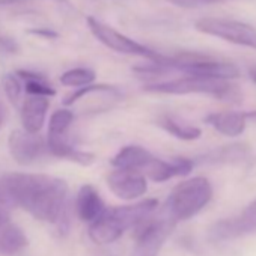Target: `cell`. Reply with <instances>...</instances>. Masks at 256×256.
<instances>
[{"mask_svg":"<svg viewBox=\"0 0 256 256\" xmlns=\"http://www.w3.org/2000/svg\"><path fill=\"white\" fill-rule=\"evenodd\" d=\"M169 2L176 6H181V8H199V6H205V5L228 2V0H169Z\"/></svg>","mask_w":256,"mask_h":256,"instance_id":"obj_24","label":"cell"},{"mask_svg":"<svg viewBox=\"0 0 256 256\" xmlns=\"http://www.w3.org/2000/svg\"><path fill=\"white\" fill-rule=\"evenodd\" d=\"M124 232L125 230L119 226V223L107 212V208L95 222L89 224L88 229L90 241L98 246H107L118 241L124 235Z\"/></svg>","mask_w":256,"mask_h":256,"instance_id":"obj_16","label":"cell"},{"mask_svg":"<svg viewBox=\"0 0 256 256\" xmlns=\"http://www.w3.org/2000/svg\"><path fill=\"white\" fill-rule=\"evenodd\" d=\"M2 124H4V108L0 106V126H2Z\"/></svg>","mask_w":256,"mask_h":256,"instance_id":"obj_27","label":"cell"},{"mask_svg":"<svg viewBox=\"0 0 256 256\" xmlns=\"http://www.w3.org/2000/svg\"><path fill=\"white\" fill-rule=\"evenodd\" d=\"M8 223H10V216H8V212L5 211L4 206H0V228H4Z\"/></svg>","mask_w":256,"mask_h":256,"instance_id":"obj_25","label":"cell"},{"mask_svg":"<svg viewBox=\"0 0 256 256\" xmlns=\"http://www.w3.org/2000/svg\"><path fill=\"white\" fill-rule=\"evenodd\" d=\"M248 74H250V78L256 83V66H252V68L248 70Z\"/></svg>","mask_w":256,"mask_h":256,"instance_id":"obj_26","label":"cell"},{"mask_svg":"<svg viewBox=\"0 0 256 256\" xmlns=\"http://www.w3.org/2000/svg\"><path fill=\"white\" fill-rule=\"evenodd\" d=\"M68 184L46 174H5L0 178V206H20L46 223L65 220Z\"/></svg>","mask_w":256,"mask_h":256,"instance_id":"obj_1","label":"cell"},{"mask_svg":"<svg viewBox=\"0 0 256 256\" xmlns=\"http://www.w3.org/2000/svg\"><path fill=\"white\" fill-rule=\"evenodd\" d=\"M48 107H50L48 98L29 95L23 101L22 110H20L23 130L32 134H40L47 119Z\"/></svg>","mask_w":256,"mask_h":256,"instance_id":"obj_11","label":"cell"},{"mask_svg":"<svg viewBox=\"0 0 256 256\" xmlns=\"http://www.w3.org/2000/svg\"><path fill=\"white\" fill-rule=\"evenodd\" d=\"M16 76L24 82V90L32 95V96H44V98H52L56 95V89L48 83V80L35 71H28V70H18Z\"/></svg>","mask_w":256,"mask_h":256,"instance_id":"obj_19","label":"cell"},{"mask_svg":"<svg viewBox=\"0 0 256 256\" xmlns=\"http://www.w3.org/2000/svg\"><path fill=\"white\" fill-rule=\"evenodd\" d=\"M156 156H152L146 148L139 145H128L124 146L110 162L114 169L122 170H133L139 174H145L150 164L154 162Z\"/></svg>","mask_w":256,"mask_h":256,"instance_id":"obj_12","label":"cell"},{"mask_svg":"<svg viewBox=\"0 0 256 256\" xmlns=\"http://www.w3.org/2000/svg\"><path fill=\"white\" fill-rule=\"evenodd\" d=\"M194 28L205 35L256 50V29L247 23L226 18H200Z\"/></svg>","mask_w":256,"mask_h":256,"instance_id":"obj_7","label":"cell"},{"mask_svg":"<svg viewBox=\"0 0 256 256\" xmlns=\"http://www.w3.org/2000/svg\"><path fill=\"white\" fill-rule=\"evenodd\" d=\"M76 211H77V217L89 224L95 222L106 211L104 200L94 186L84 184L80 187L76 198Z\"/></svg>","mask_w":256,"mask_h":256,"instance_id":"obj_13","label":"cell"},{"mask_svg":"<svg viewBox=\"0 0 256 256\" xmlns=\"http://www.w3.org/2000/svg\"><path fill=\"white\" fill-rule=\"evenodd\" d=\"M205 122L223 136L236 138L246 130L247 114L246 112H216L206 114Z\"/></svg>","mask_w":256,"mask_h":256,"instance_id":"obj_14","label":"cell"},{"mask_svg":"<svg viewBox=\"0 0 256 256\" xmlns=\"http://www.w3.org/2000/svg\"><path fill=\"white\" fill-rule=\"evenodd\" d=\"M144 90L151 94H166V95L202 94L223 101H236L240 96L238 89L229 80L205 78V77H194V76H184L174 80L148 83L144 86Z\"/></svg>","mask_w":256,"mask_h":256,"instance_id":"obj_3","label":"cell"},{"mask_svg":"<svg viewBox=\"0 0 256 256\" xmlns=\"http://www.w3.org/2000/svg\"><path fill=\"white\" fill-rule=\"evenodd\" d=\"M58 2H66V0H58Z\"/></svg>","mask_w":256,"mask_h":256,"instance_id":"obj_29","label":"cell"},{"mask_svg":"<svg viewBox=\"0 0 256 256\" xmlns=\"http://www.w3.org/2000/svg\"><path fill=\"white\" fill-rule=\"evenodd\" d=\"M4 89H5L8 100L12 104H17L20 101V96L23 92V84H22V80L16 74H6L4 77Z\"/></svg>","mask_w":256,"mask_h":256,"instance_id":"obj_23","label":"cell"},{"mask_svg":"<svg viewBox=\"0 0 256 256\" xmlns=\"http://www.w3.org/2000/svg\"><path fill=\"white\" fill-rule=\"evenodd\" d=\"M28 244V235L20 226L8 223L4 228H0V253L16 254L22 252Z\"/></svg>","mask_w":256,"mask_h":256,"instance_id":"obj_18","label":"cell"},{"mask_svg":"<svg viewBox=\"0 0 256 256\" xmlns=\"http://www.w3.org/2000/svg\"><path fill=\"white\" fill-rule=\"evenodd\" d=\"M175 226L176 223L163 214L162 217L154 220L148 218L146 222L134 228L136 244L132 256H158Z\"/></svg>","mask_w":256,"mask_h":256,"instance_id":"obj_6","label":"cell"},{"mask_svg":"<svg viewBox=\"0 0 256 256\" xmlns=\"http://www.w3.org/2000/svg\"><path fill=\"white\" fill-rule=\"evenodd\" d=\"M110 256H112V254H110Z\"/></svg>","mask_w":256,"mask_h":256,"instance_id":"obj_30","label":"cell"},{"mask_svg":"<svg viewBox=\"0 0 256 256\" xmlns=\"http://www.w3.org/2000/svg\"><path fill=\"white\" fill-rule=\"evenodd\" d=\"M74 120V113L70 108H58L48 120V136H65Z\"/></svg>","mask_w":256,"mask_h":256,"instance_id":"obj_21","label":"cell"},{"mask_svg":"<svg viewBox=\"0 0 256 256\" xmlns=\"http://www.w3.org/2000/svg\"><path fill=\"white\" fill-rule=\"evenodd\" d=\"M96 74L90 68H72L60 76V83L66 88H84L95 82Z\"/></svg>","mask_w":256,"mask_h":256,"instance_id":"obj_20","label":"cell"},{"mask_svg":"<svg viewBox=\"0 0 256 256\" xmlns=\"http://www.w3.org/2000/svg\"><path fill=\"white\" fill-rule=\"evenodd\" d=\"M8 150L16 163L28 166L44 156L47 145L41 134H32L24 130H14L8 139Z\"/></svg>","mask_w":256,"mask_h":256,"instance_id":"obj_9","label":"cell"},{"mask_svg":"<svg viewBox=\"0 0 256 256\" xmlns=\"http://www.w3.org/2000/svg\"><path fill=\"white\" fill-rule=\"evenodd\" d=\"M88 26L92 32V35L101 42L104 44L107 48L120 53V54H128V56H142L145 59H148L150 62H156L160 64L163 54L151 50L150 47L125 36L124 34L118 32L114 28L94 18V17H88Z\"/></svg>","mask_w":256,"mask_h":256,"instance_id":"obj_5","label":"cell"},{"mask_svg":"<svg viewBox=\"0 0 256 256\" xmlns=\"http://www.w3.org/2000/svg\"><path fill=\"white\" fill-rule=\"evenodd\" d=\"M101 92H107V94H114V95H119V90L112 86V84H104V83H92L89 86H84V88H80L77 90H74L71 95H68L65 100H64V104L65 106H74L77 101H80L82 98L90 95V94H101Z\"/></svg>","mask_w":256,"mask_h":256,"instance_id":"obj_22","label":"cell"},{"mask_svg":"<svg viewBox=\"0 0 256 256\" xmlns=\"http://www.w3.org/2000/svg\"><path fill=\"white\" fill-rule=\"evenodd\" d=\"M246 114H247V119H248V118H256V110H254V112H250V113L247 112Z\"/></svg>","mask_w":256,"mask_h":256,"instance_id":"obj_28","label":"cell"},{"mask_svg":"<svg viewBox=\"0 0 256 256\" xmlns=\"http://www.w3.org/2000/svg\"><path fill=\"white\" fill-rule=\"evenodd\" d=\"M157 125L166 133H169L170 136L180 139V140H186V142H192L196 140L202 136V130L199 126H194L192 124H187L184 120H180L178 118L172 116V114H162L157 119Z\"/></svg>","mask_w":256,"mask_h":256,"instance_id":"obj_17","label":"cell"},{"mask_svg":"<svg viewBox=\"0 0 256 256\" xmlns=\"http://www.w3.org/2000/svg\"><path fill=\"white\" fill-rule=\"evenodd\" d=\"M212 199V186L205 176L186 180L174 187L166 204L164 216L172 222H186L198 216Z\"/></svg>","mask_w":256,"mask_h":256,"instance_id":"obj_2","label":"cell"},{"mask_svg":"<svg viewBox=\"0 0 256 256\" xmlns=\"http://www.w3.org/2000/svg\"><path fill=\"white\" fill-rule=\"evenodd\" d=\"M107 186L110 192L122 200L140 199L148 192V180L133 170L114 169L107 175Z\"/></svg>","mask_w":256,"mask_h":256,"instance_id":"obj_10","label":"cell"},{"mask_svg":"<svg viewBox=\"0 0 256 256\" xmlns=\"http://www.w3.org/2000/svg\"><path fill=\"white\" fill-rule=\"evenodd\" d=\"M160 65L168 71H180L186 76L229 80L240 77V70L235 64L214 56L200 53H180L175 56H163Z\"/></svg>","mask_w":256,"mask_h":256,"instance_id":"obj_4","label":"cell"},{"mask_svg":"<svg viewBox=\"0 0 256 256\" xmlns=\"http://www.w3.org/2000/svg\"><path fill=\"white\" fill-rule=\"evenodd\" d=\"M256 232V199L252 200L238 216L222 218L208 229V240L214 242L230 241Z\"/></svg>","mask_w":256,"mask_h":256,"instance_id":"obj_8","label":"cell"},{"mask_svg":"<svg viewBox=\"0 0 256 256\" xmlns=\"http://www.w3.org/2000/svg\"><path fill=\"white\" fill-rule=\"evenodd\" d=\"M47 145V151L58 157V158H64V160H70L74 162L80 166H90L95 163L96 156L88 151H82L76 146H72L65 136H48L46 140Z\"/></svg>","mask_w":256,"mask_h":256,"instance_id":"obj_15","label":"cell"}]
</instances>
